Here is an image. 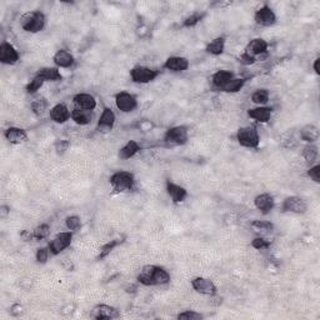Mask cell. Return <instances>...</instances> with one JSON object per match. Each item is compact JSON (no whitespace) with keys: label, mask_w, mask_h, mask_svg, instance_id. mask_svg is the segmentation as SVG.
Masks as SVG:
<instances>
[{"label":"cell","mask_w":320,"mask_h":320,"mask_svg":"<svg viewBox=\"0 0 320 320\" xmlns=\"http://www.w3.org/2000/svg\"><path fill=\"white\" fill-rule=\"evenodd\" d=\"M73 103H74L75 108L87 111H93L98 105L97 99L92 94H88V93H79V94L74 95Z\"/></svg>","instance_id":"2e32d148"},{"label":"cell","mask_w":320,"mask_h":320,"mask_svg":"<svg viewBox=\"0 0 320 320\" xmlns=\"http://www.w3.org/2000/svg\"><path fill=\"white\" fill-rule=\"evenodd\" d=\"M270 240H266L265 238H263V236H258V238L254 239L253 241H251V246H253L254 249H256V250H263V249H268L270 246Z\"/></svg>","instance_id":"60d3db41"},{"label":"cell","mask_w":320,"mask_h":320,"mask_svg":"<svg viewBox=\"0 0 320 320\" xmlns=\"http://www.w3.org/2000/svg\"><path fill=\"white\" fill-rule=\"evenodd\" d=\"M189 60L184 57H169L164 63V68L173 73H183L189 68Z\"/></svg>","instance_id":"7402d4cb"},{"label":"cell","mask_w":320,"mask_h":320,"mask_svg":"<svg viewBox=\"0 0 320 320\" xmlns=\"http://www.w3.org/2000/svg\"><path fill=\"white\" fill-rule=\"evenodd\" d=\"M236 140L243 148L256 149L260 144V135L255 126H241L236 131Z\"/></svg>","instance_id":"277c9868"},{"label":"cell","mask_w":320,"mask_h":320,"mask_svg":"<svg viewBox=\"0 0 320 320\" xmlns=\"http://www.w3.org/2000/svg\"><path fill=\"white\" fill-rule=\"evenodd\" d=\"M92 318L97 320H104V319H118L120 317V313L118 309L114 307L107 304H99L92 310Z\"/></svg>","instance_id":"5bb4252c"},{"label":"cell","mask_w":320,"mask_h":320,"mask_svg":"<svg viewBox=\"0 0 320 320\" xmlns=\"http://www.w3.org/2000/svg\"><path fill=\"white\" fill-rule=\"evenodd\" d=\"M254 20L258 25L261 26H273L277 23V14L274 13L272 8L268 4H264L261 8L254 14Z\"/></svg>","instance_id":"30bf717a"},{"label":"cell","mask_w":320,"mask_h":320,"mask_svg":"<svg viewBox=\"0 0 320 320\" xmlns=\"http://www.w3.org/2000/svg\"><path fill=\"white\" fill-rule=\"evenodd\" d=\"M234 73L230 70H218L216 73H214L212 77V84L213 87L218 90H223V88L225 85H228L230 83V80L234 79Z\"/></svg>","instance_id":"cb8c5ba5"},{"label":"cell","mask_w":320,"mask_h":320,"mask_svg":"<svg viewBox=\"0 0 320 320\" xmlns=\"http://www.w3.org/2000/svg\"><path fill=\"white\" fill-rule=\"evenodd\" d=\"M48 100L43 97L36 98V99H34L33 102L30 103V109L35 115H43V114L48 110Z\"/></svg>","instance_id":"1f68e13d"},{"label":"cell","mask_w":320,"mask_h":320,"mask_svg":"<svg viewBox=\"0 0 320 320\" xmlns=\"http://www.w3.org/2000/svg\"><path fill=\"white\" fill-rule=\"evenodd\" d=\"M165 187H167L168 195H169L174 204L183 203L188 198V190L184 187H182V185H178L175 183L170 182V180H167Z\"/></svg>","instance_id":"ac0fdd59"},{"label":"cell","mask_w":320,"mask_h":320,"mask_svg":"<svg viewBox=\"0 0 320 320\" xmlns=\"http://www.w3.org/2000/svg\"><path fill=\"white\" fill-rule=\"evenodd\" d=\"M308 177H309L312 180H314L315 183H319L320 182V165L315 164V165H313V167H310L309 170H308Z\"/></svg>","instance_id":"7bdbcfd3"},{"label":"cell","mask_w":320,"mask_h":320,"mask_svg":"<svg viewBox=\"0 0 320 320\" xmlns=\"http://www.w3.org/2000/svg\"><path fill=\"white\" fill-rule=\"evenodd\" d=\"M92 111L82 110V109L74 108L72 110V120L78 125H88L92 123Z\"/></svg>","instance_id":"83f0119b"},{"label":"cell","mask_w":320,"mask_h":320,"mask_svg":"<svg viewBox=\"0 0 320 320\" xmlns=\"http://www.w3.org/2000/svg\"><path fill=\"white\" fill-rule=\"evenodd\" d=\"M203 314L200 313L194 312V310H185V312L179 313L177 315V319H182V320H202L203 319Z\"/></svg>","instance_id":"f35d334b"},{"label":"cell","mask_w":320,"mask_h":320,"mask_svg":"<svg viewBox=\"0 0 320 320\" xmlns=\"http://www.w3.org/2000/svg\"><path fill=\"white\" fill-rule=\"evenodd\" d=\"M160 74V70L151 69L149 67H134L130 70V79L135 84H149L154 82Z\"/></svg>","instance_id":"5b68a950"},{"label":"cell","mask_w":320,"mask_h":320,"mask_svg":"<svg viewBox=\"0 0 320 320\" xmlns=\"http://www.w3.org/2000/svg\"><path fill=\"white\" fill-rule=\"evenodd\" d=\"M273 115V109L269 107H256V108H251L248 110V116L253 120L258 121V123L265 124L269 123Z\"/></svg>","instance_id":"ffe728a7"},{"label":"cell","mask_w":320,"mask_h":320,"mask_svg":"<svg viewBox=\"0 0 320 320\" xmlns=\"http://www.w3.org/2000/svg\"><path fill=\"white\" fill-rule=\"evenodd\" d=\"M44 83L45 82H44L40 77L35 75V77H34L33 79L28 83V85H26V88H25L26 93H28V94H35L38 90H40V88L43 87Z\"/></svg>","instance_id":"8d00e7d4"},{"label":"cell","mask_w":320,"mask_h":320,"mask_svg":"<svg viewBox=\"0 0 320 320\" xmlns=\"http://www.w3.org/2000/svg\"><path fill=\"white\" fill-rule=\"evenodd\" d=\"M109 183L116 193H126L133 190L135 185V177L133 173L126 170H118L110 175Z\"/></svg>","instance_id":"3957f363"},{"label":"cell","mask_w":320,"mask_h":320,"mask_svg":"<svg viewBox=\"0 0 320 320\" xmlns=\"http://www.w3.org/2000/svg\"><path fill=\"white\" fill-rule=\"evenodd\" d=\"M20 238L23 239V240H25V241H30V240H34V238H33V231H29V230H23L20 233Z\"/></svg>","instance_id":"c3c4849f"},{"label":"cell","mask_w":320,"mask_h":320,"mask_svg":"<svg viewBox=\"0 0 320 320\" xmlns=\"http://www.w3.org/2000/svg\"><path fill=\"white\" fill-rule=\"evenodd\" d=\"M282 210L284 213H294V214H304L308 210V204L300 197L285 198L282 204Z\"/></svg>","instance_id":"8fae6325"},{"label":"cell","mask_w":320,"mask_h":320,"mask_svg":"<svg viewBox=\"0 0 320 320\" xmlns=\"http://www.w3.org/2000/svg\"><path fill=\"white\" fill-rule=\"evenodd\" d=\"M49 116L54 123L64 124L72 119V111L65 104H57L49 110Z\"/></svg>","instance_id":"e0dca14e"},{"label":"cell","mask_w":320,"mask_h":320,"mask_svg":"<svg viewBox=\"0 0 320 320\" xmlns=\"http://www.w3.org/2000/svg\"><path fill=\"white\" fill-rule=\"evenodd\" d=\"M23 307H21L20 304H14L13 307L10 308V314L13 315V317H19L20 314H23Z\"/></svg>","instance_id":"bcb514c9"},{"label":"cell","mask_w":320,"mask_h":320,"mask_svg":"<svg viewBox=\"0 0 320 320\" xmlns=\"http://www.w3.org/2000/svg\"><path fill=\"white\" fill-rule=\"evenodd\" d=\"M136 280L145 287L165 285L170 283V274L162 266L145 265L143 266V269H141Z\"/></svg>","instance_id":"6da1fadb"},{"label":"cell","mask_w":320,"mask_h":320,"mask_svg":"<svg viewBox=\"0 0 320 320\" xmlns=\"http://www.w3.org/2000/svg\"><path fill=\"white\" fill-rule=\"evenodd\" d=\"M38 77H40L44 82H60L63 79V75L60 74L59 68L57 67H44L36 72Z\"/></svg>","instance_id":"d4e9b609"},{"label":"cell","mask_w":320,"mask_h":320,"mask_svg":"<svg viewBox=\"0 0 320 320\" xmlns=\"http://www.w3.org/2000/svg\"><path fill=\"white\" fill-rule=\"evenodd\" d=\"M192 287L193 289L197 293L203 295H213L216 294V285L213 283V280L207 279V278L203 277H197L192 280Z\"/></svg>","instance_id":"7c38bea8"},{"label":"cell","mask_w":320,"mask_h":320,"mask_svg":"<svg viewBox=\"0 0 320 320\" xmlns=\"http://www.w3.org/2000/svg\"><path fill=\"white\" fill-rule=\"evenodd\" d=\"M239 62H240V64L245 65V67H248V65H253L256 63V58L251 57V55H249L248 53H245L244 51L243 54L239 57Z\"/></svg>","instance_id":"f6af8a7d"},{"label":"cell","mask_w":320,"mask_h":320,"mask_svg":"<svg viewBox=\"0 0 320 320\" xmlns=\"http://www.w3.org/2000/svg\"><path fill=\"white\" fill-rule=\"evenodd\" d=\"M20 59V54L15 46L9 41L4 40L0 44V63L4 65H14Z\"/></svg>","instance_id":"ba28073f"},{"label":"cell","mask_w":320,"mask_h":320,"mask_svg":"<svg viewBox=\"0 0 320 320\" xmlns=\"http://www.w3.org/2000/svg\"><path fill=\"white\" fill-rule=\"evenodd\" d=\"M49 255H50V250L49 248H39L36 249L35 259L39 264H45L48 261Z\"/></svg>","instance_id":"b9f144b4"},{"label":"cell","mask_w":320,"mask_h":320,"mask_svg":"<svg viewBox=\"0 0 320 320\" xmlns=\"http://www.w3.org/2000/svg\"><path fill=\"white\" fill-rule=\"evenodd\" d=\"M4 138L10 144H23L28 140V133L24 129L18 128V126H10L4 131Z\"/></svg>","instance_id":"44dd1931"},{"label":"cell","mask_w":320,"mask_h":320,"mask_svg":"<svg viewBox=\"0 0 320 320\" xmlns=\"http://www.w3.org/2000/svg\"><path fill=\"white\" fill-rule=\"evenodd\" d=\"M65 226H67L68 230L77 231L78 229L82 226V221H80L79 216H77V215L68 216V218L65 219Z\"/></svg>","instance_id":"ab89813d"},{"label":"cell","mask_w":320,"mask_h":320,"mask_svg":"<svg viewBox=\"0 0 320 320\" xmlns=\"http://www.w3.org/2000/svg\"><path fill=\"white\" fill-rule=\"evenodd\" d=\"M189 140V130L184 125H177L168 129L164 134V141L169 145H184Z\"/></svg>","instance_id":"8992f818"},{"label":"cell","mask_w":320,"mask_h":320,"mask_svg":"<svg viewBox=\"0 0 320 320\" xmlns=\"http://www.w3.org/2000/svg\"><path fill=\"white\" fill-rule=\"evenodd\" d=\"M73 241V231H62L49 243L48 248L51 255H59L62 251L69 248Z\"/></svg>","instance_id":"52a82bcc"},{"label":"cell","mask_w":320,"mask_h":320,"mask_svg":"<svg viewBox=\"0 0 320 320\" xmlns=\"http://www.w3.org/2000/svg\"><path fill=\"white\" fill-rule=\"evenodd\" d=\"M50 235V225L49 224H40L33 230V238L35 240H43Z\"/></svg>","instance_id":"d590c367"},{"label":"cell","mask_w":320,"mask_h":320,"mask_svg":"<svg viewBox=\"0 0 320 320\" xmlns=\"http://www.w3.org/2000/svg\"><path fill=\"white\" fill-rule=\"evenodd\" d=\"M205 50H207L209 54L214 55V57L221 55L224 53V50H225V38H224V36H218V38L213 39L207 45Z\"/></svg>","instance_id":"4316f807"},{"label":"cell","mask_w":320,"mask_h":320,"mask_svg":"<svg viewBox=\"0 0 320 320\" xmlns=\"http://www.w3.org/2000/svg\"><path fill=\"white\" fill-rule=\"evenodd\" d=\"M115 105L121 113H131L138 108V100L130 93L120 92L115 95Z\"/></svg>","instance_id":"9c48e42d"},{"label":"cell","mask_w":320,"mask_h":320,"mask_svg":"<svg viewBox=\"0 0 320 320\" xmlns=\"http://www.w3.org/2000/svg\"><path fill=\"white\" fill-rule=\"evenodd\" d=\"M251 102L254 104H256L258 107H264L265 104H268L270 99V93L269 90L265 89V88H260V89H256L255 92L251 94Z\"/></svg>","instance_id":"f546056e"},{"label":"cell","mask_w":320,"mask_h":320,"mask_svg":"<svg viewBox=\"0 0 320 320\" xmlns=\"http://www.w3.org/2000/svg\"><path fill=\"white\" fill-rule=\"evenodd\" d=\"M268 48H269V44L268 41L264 40L261 38H255L253 40H250V43L246 45L245 48V53H248L249 55L251 57L256 58V57H261V55L266 54L268 53Z\"/></svg>","instance_id":"d6986e66"},{"label":"cell","mask_w":320,"mask_h":320,"mask_svg":"<svg viewBox=\"0 0 320 320\" xmlns=\"http://www.w3.org/2000/svg\"><path fill=\"white\" fill-rule=\"evenodd\" d=\"M70 146L69 140H59L55 144V150H57L58 155H63V154L67 153V150Z\"/></svg>","instance_id":"ee69618b"},{"label":"cell","mask_w":320,"mask_h":320,"mask_svg":"<svg viewBox=\"0 0 320 320\" xmlns=\"http://www.w3.org/2000/svg\"><path fill=\"white\" fill-rule=\"evenodd\" d=\"M116 116L114 114L111 108H104L103 113L100 115L99 120H98V130L100 133H110L113 130L114 125H115Z\"/></svg>","instance_id":"4fadbf2b"},{"label":"cell","mask_w":320,"mask_h":320,"mask_svg":"<svg viewBox=\"0 0 320 320\" xmlns=\"http://www.w3.org/2000/svg\"><path fill=\"white\" fill-rule=\"evenodd\" d=\"M250 226L255 233L260 234H268L274 230V224L266 220H254L251 221Z\"/></svg>","instance_id":"d6a6232c"},{"label":"cell","mask_w":320,"mask_h":320,"mask_svg":"<svg viewBox=\"0 0 320 320\" xmlns=\"http://www.w3.org/2000/svg\"><path fill=\"white\" fill-rule=\"evenodd\" d=\"M53 62L57 65V68H64V69H68V68H72L75 63L74 55L70 53V51L65 50V49H60L53 57Z\"/></svg>","instance_id":"603a6c76"},{"label":"cell","mask_w":320,"mask_h":320,"mask_svg":"<svg viewBox=\"0 0 320 320\" xmlns=\"http://www.w3.org/2000/svg\"><path fill=\"white\" fill-rule=\"evenodd\" d=\"M300 138L309 144L315 143L319 139V129L315 125H305L300 130Z\"/></svg>","instance_id":"f1b7e54d"},{"label":"cell","mask_w":320,"mask_h":320,"mask_svg":"<svg viewBox=\"0 0 320 320\" xmlns=\"http://www.w3.org/2000/svg\"><path fill=\"white\" fill-rule=\"evenodd\" d=\"M254 205H255L256 209L263 214V215H266L269 214L275 207V200L274 197L269 193H263V194H259L254 198Z\"/></svg>","instance_id":"9a60e30c"},{"label":"cell","mask_w":320,"mask_h":320,"mask_svg":"<svg viewBox=\"0 0 320 320\" xmlns=\"http://www.w3.org/2000/svg\"><path fill=\"white\" fill-rule=\"evenodd\" d=\"M123 241L124 240H121V239H113V240H110V241H108L107 244H104V245L100 248L99 254H98V256H97V260H103V259L107 258V256H108L109 254H110L111 251L116 248V246L120 245Z\"/></svg>","instance_id":"4dcf8cb0"},{"label":"cell","mask_w":320,"mask_h":320,"mask_svg":"<svg viewBox=\"0 0 320 320\" xmlns=\"http://www.w3.org/2000/svg\"><path fill=\"white\" fill-rule=\"evenodd\" d=\"M245 83H246L245 78H234L233 80H230V83H229L228 85H225V87L223 88V90H221V92L238 93L243 89L244 85H245Z\"/></svg>","instance_id":"e575fe53"},{"label":"cell","mask_w":320,"mask_h":320,"mask_svg":"<svg viewBox=\"0 0 320 320\" xmlns=\"http://www.w3.org/2000/svg\"><path fill=\"white\" fill-rule=\"evenodd\" d=\"M319 63H320V58H317V59L314 60V64H313V68H314V72H315V74H317V75L320 74Z\"/></svg>","instance_id":"681fc988"},{"label":"cell","mask_w":320,"mask_h":320,"mask_svg":"<svg viewBox=\"0 0 320 320\" xmlns=\"http://www.w3.org/2000/svg\"><path fill=\"white\" fill-rule=\"evenodd\" d=\"M204 18L205 13H194L188 16V18H185V20L183 21V26L184 28H193V26L198 25Z\"/></svg>","instance_id":"74e56055"},{"label":"cell","mask_w":320,"mask_h":320,"mask_svg":"<svg viewBox=\"0 0 320 320\" xmlns=\"http://www.w3.org/2000/svg\"><path fill=\"white\" fill-rule=\"evenodd\" d=\"M139 151H140V145L135 140H129L125 145L119 149L118 155L123 160H128V159L135 156Z\"/></svg>","instance_id":"484cf974"},{"label":"cell","mask_w":320,"mask_h":320,"mask_svg":"<svg viewBox=\"0 0 320 320\" xmlns=\"http://www.w3.org/2000/svg\"><path fill=\"white\" fill-rule=\"evenodd\" d=\"M10 214V208L8 205H1L0 207V218L5 219Z\"/></svg>","instance_id":"7dc6e473"},{"label":"cell","mask_w":320,"mask_h":320,"mask_svg":"<svg viewBox=\"0 0 320 320\" xmlns=\"http://www.w3.org/2000/svg\"><path fill=\"white\" fill-rule=\"evenodd\" d=\"M19 24H20L21 29L24 31H26V33L36 34L43 31V29L45 28L46 18L44 15V13H41L40 10L28 11V13L21 15Z\"/></svg>","instance_id":"7a4b0ae2"},{"label":"cell","mask_w":320,"mask_h":320,"mask_svg":"<svg viewBox=\"0 0 320 320\" xmlns=\"http://www.w3.org/2000/svg\"><path fill=\"white\" fill-rule=\"evenodd\" d=\"M318 154H319L318 146L314 145V144H308V145L304 146V149H303V156H304L305 162L310 165L317 162Z\"/></svg>","instance_id":"836d02e7"}]
</instances>
